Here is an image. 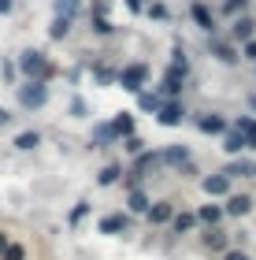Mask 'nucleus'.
Listing matches in <instances>:
<instances>
[{"mask_svg": "<svg viewBox=\"0 0 256 260\" xmlns=\"http://www.w3.org/2000/svg\"><path fill=\"white\" fill-rule=\"evenodd\" d=\"M19 71H22L30 82H45V78H49V60H45V52L26 49V52L19 56Z\"/></svg>", "mask_w": 256, "mask_h": 260, "instance_id": "1", "label": "nucleus"}, {"mask_svg": "<svg viewBox=\"0 0 256 260\" xmlns=\"http://www.w3.org/2000/svg\"><path fill=\"white\" fill-rule=\"evenodd\" d=\"M45 101H49V86H45V82H26V86L19 89V104L22 108H41Z\"/></svg>", "mask_w": 256, "mask_h": 260, "instance_id": "2", "label": "nucleus"}, {"mask_svg": "<svg viewBox=\"0 0 256 260\" xmlns=\"http://www.w3.org/2000/svg\"><path fill=\"white\" fill-rule=\"evenodd\" d=\"M119 86L130 89V93H141V86H145V67H141V63L123 67V71H119Z\"/></svg>", "mask_w": 256, "mask_h": 260, "instance_id": "3", "label": "nucleus"}, {"mask_svg": "<svg viewBox=\"0 0 256 260\" xmlns=\"http://www.w3.org/2000/svg\"><path fill=\"white\" fill-rule=\"evenodd\" d=\"M156 115H160V123H164V126H178L182 119H186V108H182V104H160V108H156Z\"/></svg>", "mask_w": 256, "mask_h": 260, "instance_id": "4", "label": "nucleus"}, {"mask_svg": "<svg viewBox=\"0 0 256 260\" xmlns=\"http://www.w3.org/2000/svg\"><path fill=\"white\" fill-rule=\"evenodd\" d=\"M230 190V179H227V175H208V179H204V193L208 197H223Z\"/></svg>", "mask_w": 256, "mask_h": 260, "instance_id": "5", "label": "nucleus"}, {"mask_svg": "<svg viewBox=\"0 0 256 260\" xmlns=\"http://www.w3.org/2000/svg\"><path fill=\"white\" fill-rule=\"evenodd\" d=\"M160 160H167V164H174V168H182V164H190V149H186V145H171V149L160 152Z\"/></svg>", "mask_w": 256, "mask_h": 260, "instance_id": "6", "label": "nucleus"}, {"mask_svg": "<svg viewBox=\"0 0 256 260\" xmlns=\"http://www.w3.org/2000/svg\"><path fill=\"white\" fill-rule=\"evenodd\" d=\"M223 175H227V179H234V175H241V179H252V175H256V164H252V160H234Z\"/></svg>", "mask_w": 256, "mask_h": 260, "instance_id": "7", "label": "nucleus"}, {"mask_svg": "<svg viewBox=\"0 0 256 260\" xmlns=\"http://www.w3.org/2000/svg\"><path fill=\"white\" fill-rule=\"evenodd\" d=\"M153 223H171V216H174V208L167 205V201H160V205H149V212H145Z\"/></svg>", "mask_w": 256, "mask_h": 260, "instance_id": "8", "label": "nucleus"}, {"mask_svg": "<svg viewBox=\"0 0 256 260\" xmlns=\"http://www.w3.org/2000/svg\"><path fill=\"white\" fill-rule=\"evenodd\" d=\"M182 78H186V67H171V71H167V78H164V93H167V97H174V93L182 89V86H178Z\"/></svg>", "mask_w": 256, "mask_h": 260, "instance_id": "9", "label": "nucleus"}, {"mask_svg": "<svg viewBox=\"0 0 256 260\" xmlns=\"http://www.w3.org/2000/svg\"><path fill=\"white\" fill-rule=\"evenodd\" d=\"M249 208H252V197H245V193H234V197L227 201V212H230V216H245Z\"/></svg>", "mask_w": 256, "mask_h": 260, "instance_id": "10", "label": "nucleus"}, {"mask_svg": "<svg viewBox=\"0 0 256 260\" xmlns=\"http://www.w3.org/2000/svg\"><path fill=\"white\" fill-rule=\"evenodd\" d=\"M252 26H256V22L245 19V15L234 19V30H230V34H234V41H249V38H252Z\"/></svg>", "mask_w": 256, "mask_h": 260, "instance_id": "11", "label": "nucleus"}, {"mask_svg": "<svg viewBox=\"0 0 256 260\" xmlns=\"http://www.w3.org/2000/svg\"><path fill=\"white\" fill-rule=\"evenodd\" d=\"M160 164V152H137V164H134V175L141 179V171H149V168H156Z\"/></svg>", "mask_w": 256, "mask_h": 260, "instance_id": "12", "label": "nucleus"}, {"mask_svg": "<svg viewBox=\"0 0 256 260\" xmlns=\"http://www.w3.org/2000/svg\"><path fill=\"white\" fill-rule=\"evenodd\" d=\"M223 149L230 152V156H241V149H245V138H241L238 130H230V134L223 138Z\"/></svg>", "mask_w": 256, "mask_h": 260, "instance_id": "13", "label": "nucleus"}, {"mask_svg": "<svg viewBox=\"0 0 256 260\" xmlns=\"http://www.w3.org/2000/svg\"><path fill=\"white\" fill-rule=\"evenodd\" d=\"M201 130H204V134H223L227 119H219V115H201Z\"/></svg>", "mask_w": 256, "mask_h": 260, "instance_id": "14", "label": "nucleus"}, {"mask_svg": "<svg viewBox=\"0 0 256 260\" xmlns=\"http://www.w3.org/2000/svg\"><path fill=\"white\" fill-rule=\"evenodd\" d=\"M126 227V216H104L100 219V234H119Z\"/></svg>", "mask_w": 256, "mask_h": 260, "instance_id": "15", "label": "nucleus"}, {"mask_svg": "<svg viewBox=\"0 0 256 260\" xmlns=\"http://www.w3.org/2000/svg\"><path fill=\"white\" fill-rule=\"evenodd\" d=\"M197 219H201V223H212V227H215V223L223 219V208H219V205H204L201 212H197Z\"/></svg>", "mask_w": 256, "mask_h": 260, "instance_id": "16", "label": "nucleus"}, {"mask_svg": "<svg viewBox=\"0 0 256 260\" xmlns=\"http://www.w3.org/2000/svg\"><path fill=\"white\" fill-rule=\"evenodd\" d=\"M112 130H115V138H130L134 134V119L130 115H119V119L112 123Z\"/></svg>", "mask_w": 256, "mask_h": 260, "instance_id": "17", "label": "nucleus"}, {"mask_svg": "<svg viewBox=\"0 0 256 260\" xmlns=\"http://www.w3.org/2000/svg\"><path fill=\"white\" fill-rule=\"evenodd\" d=\"M67 34H71V19H60V15H56L52 30H49V38H52V41H60V38H67Z\"/></svg>", "mask_w": 256, "mask_h": 260, "instance_id": "18", "label": "nucleus"}, {"mask_svg": "<svg viewBox=\"0 0 256 260\" xmlns=\"http://www.w3.org/2000/svg\"><path fill=\"white\" fill-rule=\"evenodd\" d=\"M130 212H137V216H145V212H149V197L141 190H130Z\"/></svg>", "mask_w": 256, "mask_h": 260, "instance_id": "19", "label": "nucleus"}, {"mask_svg": "<svg viewBox=\"0 0 256 260\" xmlns=\"http://www.w3.org/2000/svg\"><path fill=\"white\" fill-rule=\"evenodd\" d=\"M119 175H123V168H119V164H108V168L100 171V186H112V182H119Z\"/></svg>", "mask_w": 256, "mask_h": 260, "instance_id": "20", "label": "nucleus"}, {"mask_svg": "<svg viewBox=\"0 0 256 260\" xmlns=\"http://www.w3.org/2000/svg\"><path fill=\"white\" fill-rule=\"evenodd\" d=\"M204 242H208V249H227V234L223 231H208Z\"/></svg>", "mask_w": 256, "mask_h": 260, "instance_id": "21", "label": "nucleus"}, {"mask_svg": "<svg viewBox=\"0 0 256 260\" xmlns=\"http://www.w3.org/2000/svg\"><path fill=\"white\" fill-rule=\"evenodd\" d=\"M75 11H78V0H56V15L60 19H71Z\"/></svg>", "mask_w": 256, "mask_h": 260, "instance_id": "22", "label": "nucleus"}, {"mask_svg": "<svg viewBox=\"0 0 256 260\" xmlns=\"http://www.w3.org/2000/svg\"><path fill=\"white\" fill-rule=\"evenodd\" d=\"M15 145H19V149H33V145H41V138L33 134V130H22V134L15 138Z\"/></svg>", "mask_w": 256, "mask_h": 260, "instance_id": "23", "label": "nucleus"}, {"mask_svg": "<svg viewBox=\"0 0 256 260\" xmlns=\"http://www.w3.org/2000/svg\"><path fill=\"white\" fill-rule=\"evenodd\" d=\"M137 104H141V112H156L164 101H160L156 93H141V97H137Z\"/></svg>", "mask_w": 256, "mask_h": 260, "instance_id": "24", "label": "nucleus"}, {"mask_svg": "<svg viewBox=\"0 0 256 260\" xmlns=\"http://www.w3.org/2000/svg\"><path fill=\"white\" fill-rule=\"evenodd\" d=\"M193 19L201 22L204 30H212V15H208V8H204V4H193Z\"/></svg>", "mask_w": 256, "mask_h": 260, "instance_id": "25", "label": "nucleus"}, {"mask_svg": "<svg viewBox=\"0 0 256 260\" xmlns=\"http://www.w3.org/2000/svg\"><path fill=\"white\" fill-rule=\"evenodd\" d=\"M171 223H174V231L182 234V231H190L193 223H197V216H186V212H182V216H171Z\"/></svg>", "mask_w": 256, "mask_h": 260, "instance_id": "26", "label": "nucleus"}, {"mask_svg": "<svg viewBox=\"0 0 256 260\" xmlns=\"http://www.w3.org/2000/svg\"><path fill=\"white\" fill-rule=\"evenodd\" d=\"M22 256H26V249H22V245H11V242H8V249L0 253V260H22Z\"/></svg>", "mask_w": 256, "mask_h": 260, "instance_id": "27", "label": "nucleus"}, {"mask_svg": "<svg viewBox=\"0 0 256 260\" xmlns=\"http://www.w3.org/2000/svg\"><path fill=\"white\" fill-rule=\"evenodd\" d=\"M215 56H219V60H223V63H234V60H238L230 45H215Z\"/></svg>", "mask_w": 256, "mask_h": 260, "instance_id": "28", "label": "nucleus"}, {"mask_svg": "<svg viewBox=\"0 0 256 260\" xmlns=\"http://www.w3.org/2000/svg\"><path fill=\"white\" fill-rule=\"evenodd\" d=\"M112 138H115L112 123H100V126H97V141H112Z\"/></svg>", "mask_w": 256, "mask_h": 260, "instance_id": "29", "label": "nucleus"}, {"mask_svg": "<svg viewBox=\"0 0 256 260\" xmlns=\"http://www.w3.org/2000/svg\"><path fill=\"white\" fill-rule=\"evenodd\" d=\"M93 30H97V34H112V22L104 15H97V19H93Z\"/></svg>", "mask_w": 256, "mask_h": 260, "instance_id": "30", "label": "nucleus"}, {"mask_svg": "<svg viewBox=\"0 0 256 260\" xmlns=\"http://www.w3.org/2000/svg\"><path fill=\"white\" fill-rule=\"evenodd\" d=\"M123 149H126V152H141V138H134V134H130V138L123 141Z\"/></svg>", "mask_w": 256, "mask_h": 260, "instance_id": "31", "label": "nucleus"}, {"mask_svg": "<svg viewBox=\"0 0 256 260\" xmlns=\"http://www.w3.org/2000/svg\"><path fill=\"white\" fill-rule=\"evenodd\" d=\"M238 8H245V0H227V11H230V15H234Z\"/></svg>", "mask_w": 256, "mask_h": 260, "instance_id": "32", "label": "nucleus"}, {"mask_svg": "<svg viewBox=\"0 0 256 260\" xmlns=\"http://www.w3.org/2000/svg\"><path fill=\"white\" fill-rule=\"evenodd\" d=\"M11 8H15V0H0V15H8Z\"/></svg>", "mask_w": 256, "mask_h": 260, "instance_id": "33", "label": "nucleus"}, {"mask_svg": "<svg viewBox=\"0 0 256 260\" xmlns=\"http://www.w3.org/2000/svg\"><path fill=\"white\" fill-rule=\"evenodd\" d=\"M245 56H249V60H256V41H245Z\"/></svg>", "mask_w": 256, "mask_h": 260, "instance_id": "34", "label": "nucleus"}, {"mask_svg": "<svg viewBox=\"0 0 256 260\" xmlns=\"http://www.w3.org/2000/svg\"><path fill=\"white\" fill-rule=\"evenodd\" d=\"M223 260H249V256H245V253H238V249H230V253H227Z\"/></svg>", "mask_w": 256, "mask_h": 260, "instance_id": "35", "label": "nucleus"}, {"mask_svg": "<svg viewBox=\"0 0 256 260\" xmlns=\"http://www.w3.org/2000/svg\"><path fill=\"white\" fill-rule=\"evenodd\" d=\"M8 123H11V112H8V108H0V126H8Z\"/></svg>", "mask_w": 256, "mask_h": 260, "instance_id": "36", "label": "nucleus"}, {"mask_svg": "<svg viewBox=\"0 0 256 260\" xmlns=\"http://www.w3.org/2000/svg\"><path fill=\"white\" fill-rule=\"evenodd\" d=\"M4 249H8V234L0 231V253H4Z\"/></svg>", "mask_w": 256, "mask_h": 260, "instance_id": "37", "label": "nucleus"}, {"mask_svg": "<svg viewBox=\"0 0 256 260\" xmlns=\"http://www.w3.org/2000/svg\"><path fill=\"white\" fill-rule=\"evenodd\" d=\"M249 108H252V112H256V93H252V97H249Z\"/></svg>", "mask_w": 256, "mask_h": 260, "instance_id": "38", "label": "nucleus"}, {"mask_svg": "<svg viewBox=\"0 0 256 260\" xmlns=\"http://www.w3.org/2000/svg\"><path fill=\"white\" fill-rule=\"evenodd\" d=\"M130 8H134V11H137V8H141V0H130Z\"/></svg>", "mask_w": 256, "mask_h": 260, "instance_id": "39", "label": "nucleus"}]
</instances>
